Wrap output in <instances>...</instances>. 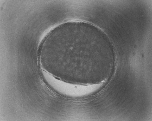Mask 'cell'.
Here are the masks:
<instances>
[{
  "mask_svg": "<svg viewBox=\"0 0 152 121\" xmlns=\"http://www.w3.org/2000/svg\"><path fill=\"white\" fill-rule=\"evenodd\" d=\"M54 90L59 94L68 97H87L96 93L101 87L100 84L85 85L71 83L53 76Z\"/></svg>",
  "mask_w": 152,
  "mask_h": 121,
  "instance_id": "2",
  "label": "cell"
},
{
  "mask_svg": "<svg viewBox=\"0 0 152 121\" xmlns=\"http://www.w3.org/2000/svg\"><path fill=\"white\" fill-rule=\"evenodd\" d=\"M90 28L86 23L75 22L56 28L49 41L47 58L57 74L75 81L89 80L96 75L101 59L95 53Z\"/></svg>",
  "mask_w": 152,
  "mask_h": 121,
  "instance_id": "1",
  "label": "cell"
}]
</instances>
